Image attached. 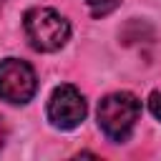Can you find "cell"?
Listing matches in <instances>:
<instances>
[{"label":"cell","mask_w":161,"mask_h":161,"mask_svg":"<svg viewBox=\"0 0 161 161\" xmlns=\"http://www.w3.org/2000/svg\"><path fill=\"white\" fill-rule=\"evenodd\" d=\"M86 111H88L86 98L80 96V91L75 86L65 83V86H58L50 93V101H48V121L55 128L73 131L86 118Z\"/></svg>","instance_id":"4"},{"label":"cell","mask_w":161,"mask_h":161,"mask_svg":"<svg viewBox=\"0 0 161 161\" xmlns=\"http://www.w3.org/2000/svg\"><path fill=\"white\" fill-rule=\"evenodd\" d=\"M138 116H141V101L128 91L108 93L98 103V126L116 143H121L131 136Z\"/></svg>","instance_id":"2"},{"label":"cell","mask_w":161,"mask_h":161,"mask_svg":"<svg viewBox=\"0 0 161 161\" xmlns=\"http://www.w3.org/2000/svg\"><path fill=\"white\" fill-rule=\"evenodd\" d=\"M5 136H8V131H5V123H3V118H0V146L5 143Z\"/></svg>","instance_id":"7"},{"label":"cell","mask_w":161,"mask_h":161,"mask_svg":"<svg viewBox=\"0 0 161 161\" xmlns=\"http://www.w3.org/2000/svg\"><path fill=\"white\" fill-rule=\"evenodd\" d=\"M148 111L161 121V88H158V91H153V93L148 96Z\"/></svg>","instance_id":"6"},{"label":"cell","mask_w":161,"mask_h":161,"mask_svg":"<svg viewBox=\"0 0 161 161\" xmlns=\"http://www.w3.org/2000/svg\"><path fill=\"white\" fill-rule=\"evenodd\" d=\"M23 30L38 53H55L70 38V23L53 8H30L23 15Z\"/></svg>","instance_id":"1"},{"label":"cell","mask_w":161,"mask_h":161,"mask_svg":"<svg viewBox=\"0 0 161 161\" xmlns=\"http://www.w3.org/2000/svg\"><path fill=\"white\" fill-rule=\"evenodd\" d=\"M86 5H88V10H91L93 18H103V15L113 13L121 5V0H86Z\"/></svg>","instance_id":"5"},{"label":"cell","mask_w":161,"mask_h":161,"mask_svg":"<svg viewBox=\"0 0 161 161\" xmlns=\"http://www.w3.org/2000/svg\"><path fill=\"white\" fill-rule=\"evenodd\" d=\"M35 91H38V75L30 63L20 58H5L0 63V98L3 101L13 106H23L33 101Z\"/></svg>","instance_id":"3"}]
</instances>
